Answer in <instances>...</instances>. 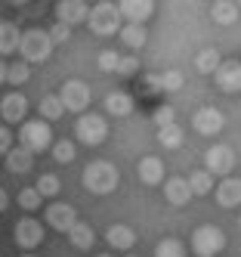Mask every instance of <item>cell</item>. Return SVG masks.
<instances>
[{"label": "cell", "mask_w": 241, "mask_h": 257, "mask_svg": "<svg viewBox=\"0 0 241 257\" xmlns=\"http://www.w3.org/2000/svg\"><path fill=\"white\" fill-rule=\"evenodd\" d=\"M136 93L139 96H155V93H161V84H158V75H142L139 81H136Z\"/></svg>", "instance_id": "34"}, {"label": "cell", "mask_w": 241, "mask_h": 257, "mask_svg": "<svg viewBox=\"0 0 241 257\" xmlns=\"http://www.w3.org/2000/svg\"><path fill=\"white\" fill-rule=\"evenodd\" d=\"M105 242L111 248H118V251H130L136 245V232H133V226H127V223H111L105 229Z\"/></svg>", "instance_id": "16"}, {"label": "cell", "mask_w": 241, "mask_h": 257, "mask_svg": "<svg viewBox=\"0 0 241 257\" xmlns=\"http://www.w3.org/2000/svg\"><path fill=\"white\" fill-rule=\"evenodd\" d=\"M25 112H28V99L19 93V90H13V93H7L4 99H0V115H4L7 124L25 121Z\"/></svg>", "instance_id": "15"}, {"label": "cell", "mask_w": 241, "mask_h": 257, "mask_svg": "<svg viewBox=\"0 0 241 257\" xmlns=\"http://www.w3.org/2000/svg\"><path fill=\"white\" fill-rule=\"evenodd\" d=\"M68 238H71V245H74V248L87 251V248H93V242H96V232H93V226H90V223L78 220V223L68 229Z\"/></svg>", "instance_id": "23"}, {"label": "cell", "mask_w": 241, "mask_h": 257, "mask_svg": "<svg viewBox=\"0 0 241 257\" xmlns=\"http://www.w3.org/2000/svg\"><path fill=\"white\" fill-rule=\"evenodd\" d=\"M164 198H167V205H189L192 201V192H189V183H185V177H170V180H164Z\"/></svg>", "instance_id": "18"}, {"label": "cell", "mask_w": 241, "mask_h": 257, "mask_svg": "<svg viewBox=\"0 0 241 257\" xmlns=\"http://www.w3.org/2000/svg\"><path fill=\"white\" fill-rule=\"evenodd\" d=\"M213 84L222 93H241V62L238 59H222L213 71Z\"/></svg>", "instance_id": "9"}, {"label": "cell", "mask_w": 241, "mask_h": 257, "mask_svg": "<svg viewBox=\"0 0 241 257\" xmlns=\"http://www.w3.org/2000/svg\"><path fill=\"white\" fill-rule=\"evenodd\" d=\"M232 168H235V152H232V146H226V143H216V146H210L207 152H204V171H207L210 177H229L232 174Z\"/></svg>", "instance_id": "7"}, {"label": "cell", "mask_w": 241, "mask_h": 257, "mask_svg": "<svg viewBox=\"0 0 241 257\" xmlns=\"http://www.w3.org/2000/svg\"><path fill=\"white\" fill-rule=\"evenodd\" d=\"M59 189H62V183H59V177H56V174H41V177H37V183H34V192L41 195V198H56V195H59Z\"/></svg>", "instance_id": "29"}, {"label": "cell", "mask_w": 241, "mask_h": 257, "mask_svg": "<svg viewBox=\"0 0 241 257\" xmlns=\"http://www.w3.org/2000/svg\"><path fill=\"white\" fill-rule=\"evenodd\" d=\"M136 174H139V180L145 183V186H158V183L164 180V164H161V158L148 155V158H142L136 164Z\"/></svg>", "instance_id": "19"}, {"label": "cell", "mask_w": 241, "mask_h": 257, "mask_svg": "<svg viewBox=\"0 0 241 257\" xmlns=\"http://www.w3.org/2000/svg\"><path fill=\"white\" fill-rule=\"evenodd\" d=\"M99 257H111V254H99Z\"/></svg>", "instance_id": "45"}, {"label": "cell", "mask_w": 241, "mask_h": 257, "mask_svg": "<svg viewBox=\"0 0 241 257\" xmlns=\"http://www.w3.org/2000/svg\"><path fill=\"white\" fill-rule=\"evenodd\" d=\"M19 146L22 149H28L31 155L34 152H44L53 146V131H50V124L47 121H25L22 124V131H19Z\"/></svg>", "instance_id": "4"}, {"label": "cell", "mask_w": 241, "mask_h": 257, "mask_svg": "<svg viewBox=\"0 0 241 257\" xmlns=\"http://www.w3.org/2000/svg\"><path fill=\"white\" fill-rule=\"evenodd\" d=\"M74 131H78V140L81 143H87V146H102L105 137H108V124L96 112H84L78 118V124H74Z\"/></svg>", "instance_id": "6"}, {"label": "cell", "mask_w": 241, "mask_h": 257, "mask_svg": "<svg viewBox=\"0 0 241 257\" xmlns=\"http://www.w3.org/2000/svg\"><path fill=\"white\" fill-rule=\"evenodd\" d=\"M219 62H222V56H219L216 47H204L195 56V68L201 71V75H213V71L219 68Z\"/></svg>", "instance_id": "24"}, {"label": "cell", "mask_w": 241, "mask_h": 257, "mask_svg": "<svg viewBox=\"0 0 241 257\" xmlns=\"http://www.w3.org/2000/svg\"><path fill=\"white\" fill-rule=\"evenodd\" d=\"M152 121H155L158 131H161V127H167V124H176V112H173V105H158V108H155V115H152Z\"/></svg>", "instance_id": "37"}, {"label": "cell", "mask_w": 241, "mask_h": 257, "mask_svg": "<svg viewBox=\"0 0 241 257\" xmlns=\"http://www.w3.org/2000/svg\"><path fill=\"white\" fill-rule=\"evenodd\" d=\"M216 205L219 208H235L241 205V180L238 177H226L216 183Z\"/></svg>", "instance_id": "17"}, {"label": "cell", "mask_w": 241, "mask_h": 257, "mask_svg": "<svg viewBox=\"0 0 241 257\" xmlns=\"http://www.w3.org/2000/svg\"><path fill=\"white\" fill-rule=\"evenodd\" d=\"M182 140H185V134H182L179 124H167V127H161V131H158V143L164 146V149H179Z\"/></svg>", "instance_id": "30"}, {"label": "cell", "mask_w": 241, "mask_h": 257, "mask_svg": "<svg viewBox=\"0 0 241 257\" xmlns=\"http://www.w3.org/2000/svg\"><path fill=\"white\" fill-rule=\"evenodd\" d=\"M56 96H59V102H62L65 112H81L84 115L87 105H90V87L84 81H65L62 90Z\"/></svg>", "instance_id": "8"}, {"label": "cell", "mask_w": 241, "mask_h": 257, "mask_svg": "<svg viewBox=\"0 0 241 257\" xmlns=\"http://www.w3.org/2000/svg\"><path fill=\"white\" fill-rule=\"evenodd\" d=\"M87 25H90V31H96L99 38H108V34H118L124 22H121V16H118V7L108 4V0H102V4L90 7Z\"/></svg>", "instance_id": "3"}, {"label": "cell", "mask_w": 241, "mask_h": 257, "mask_svg": "<svg viewBox=\"0 0 241 257\" xmlns=\"http://www.w3.org/2000/svg\"><path fill=\"white\" fill-rule=\"evenodd\" d=\"M19 53H22V62L34 65V62H47L53 56V41L44 28H28L19 38Z\"/></svg>", "instance_id": "2"}, {"label": "cell", "mask_w": 241, "mask_h": 257, "mask_svg": "<svg viewBox=\"0 0 241 257\" xmlns=\"http://www.w3.org/2000/svg\"><path fill=\"white\" fill-rule=\"evenodd\" d=\"M118 59L121 56H118L115 50H102L99 53V71H115L118 68Z\"/></svg>", "instance_id": "39"}, {"label": "cell", "mask_w": 241, "mask_h": 257, "mask_svg": "<svg viewBox=\"0 0 241 257\" xmlns=\"http://www.w3.org/2000/svg\"><path fill=\"white\" fill-rule=\"evenodd\" d=\"M47 223L53 229H59V232H68L74 223H78V211H74L68 201H56V205L47 208Z\"/></svg>", "instance_id": "13"}, {"label": "cell", "mask_w": 241, "mask_h": 257, "mask_svg": "<svg viewBox=\"0 0 241 257\" xmlns=\"http://www.w3.org/2000/svg\"><path fill=\"white\" fill-rule=\"evenodd\" d=\"M155 257H185V245L179 242L176 235H167V238H161V242H158Z\"/></svg>", "instance_id": "32"}, {"label": "cell", "mask_w": 241, "mask_h": 257, "mask_svg": "<svg viewBox=\"0 0 241 257\" xmlns=\"http://www.w3.org/2000/svg\"><path fill=\"white\" fill-rule=\"evenodd\" d=\"M115 71H118V75H136V71H139V59L136 56H121Z\"/></svg>", "instance_id": "40"}, {"label": "cell", "mask_w": 241, "mask_h": 257, "mask_svg": "<svg viewBox=\"0 0 241 257\" xmlns=\"http://www.w3.org/2000/svg\"><path fill=\"white\" fill-rule=\"evenodd\" d=\"M0 84H7V62L0 59Z\"/></svg>", "instance_id": "43"}, {"label": "cell", "mask_w": 241, "mask_h": 257, "mask_svg": "<svg viewBox=\"0 0 241 257\" xmlns=\"http://www.w3.org/2000/svg\"><path fill=\"white\" fill-rule=\"evenodd\" d=\"M19 205H22L25 211H37L44 205V198L34 192V186H28V189H19Z\"/></svg>", "instance_id": "36"}, {"label": "cell", "mask_w": 241, "mask_h": 257, "mask_svg": "<svg viewBox=\"0 0 241 257\" xmlns=\"http://www.w3.org/2000/svg\"><path fill=\"white\" fill-rule=\"evenodd\" d=\"M4 158H7V171L10 174H28L31 164H34V155L28 149H22V146H13Z\"/></svg>", "instance_id": "20"}, {"label": "cell", "mask_w": 241, "mask_h": 257, "mask_svg": "<svg viewBox=\"0 0 241 257\" xmlns=\"http://www.w3.org/2000/svg\"><path fill=\"white\" fill-rule=\"evenodd\" d=\"M222 124H226V118H222V112H219V108H213V105H204V108H198V112L192 115V127H195L201 137L219 134Z\"/></svg>", "instance_id": "11"}, {"label": "cell", "mask_w": 241, "mask_h": 257, "mask_svg": "<svg viewBox=\"0 0 241 257\" xmlns=\"http://www.w3.org/2000/svg\"><path fill=\"white\" fill-rule=\"evenodd\" d=\"M84 189L87 192H93V195H111L118 189V180H121V174H118V168L111 161H90L87 168H84Z\"/></svg>", "instance_id": "1"}, {"label": "cell", "mask_w": 241, "mask_h": 257, "mask_svg": "<svg viewBox=\"0 0 241 257\" xmlns=\"http://www.w3.org/2000/svg\"><path fill=\"white\" fill-rule=\"evenodd\" d=\"M13 149V131H7L4 124H0V155H7Z\"/></svg>", "instance_id": "41"}, {"label": "cell", "mask_w": 241, "mask_h": 257, "mask_svg": "<svg viewBox=\"0 0 241 257\" xmlns=\"http://www.w3.org/2000/svg\"><path fill=\"white\" fill-rule=\"evenodd\" d=\"M87 13H90V4H84V0H62V4H56V22L74 28L78 22L87 19Z\"/></svg>", "instance_id": "14"}, {"label": "cell", "mask_w": 241, "mask_h": 257, "mask_svg": "<svg viewBox=\"0 0 241 257\" xmlns=\"http://www.w3.org/2000/svg\"><path fill=\"white\" fill-rule=\"evenodd\" d=\"M53 158L59 161V164H71L74 161V143H68V140L53 143Z\"/></svg>", "instance_id": "35"}, {"label": "cell", "mask_w": 241, "mask_h": 257, "mask_svg": "<svg viewBox=\"0 0 241 257\" xmlns=\"http://www.w3.org/2000/svg\"><path fill=\"white\" fill-rule=\"evenodd\" d=\"M115 7H118L121 22H127V25H142L148 16L155 13L152 0H121V4H115Z\"/></svg>", "instance_id": "12"}, {"label": "cell", "mask_w": 241, "mask_h": 257, "mask_svg": "<svg viewBox=\"0 0 241 257\" xmlns=\"http://www.w3.org/2000/svg\"><path fill=\"white\" fill-rule=\"evenodd\" d=\"M222 248H226V232H222L219 226H210L204 223L192 232V251L198 257H216Z\"/></svg>", "instance_id": "5"}, {"label": "cell", "mask_w": 241, "mask_h": 257, "mask_svg": "<svg viewBox=\"0 0 241 257\" xmlns=\"http://www.w3.org/2000/svg\"><path fill=\"white\" fill-rule=\"evenodd\" d=\"M19 257H34V254H19Z\"/></svg>", "instance_id": "44"}, {"label": "cell", "mask_w": 241, "mask_h": 257, "mask_svg": "<svg viewBox=\"0 0 241 257\" xmlns=\"http://www.w3.org/2000/svg\"><path fill=\"white\" fill-rule=\"evenodd\" d=\"M238 13H241V4H232V0H219V4L210 7V19L216 25H232L238 19Z\"/></svg>", "instance_id": "22"}, {"label": "cell", "mask_w": 241, "mask_h": 257, "mask_svg": "<svg viewBox=\"0 0 241 257\" xmlns=\"http://www.w3.org/2000/svg\"><path fill=\"white\" fill-rule=\"evenodd\" d=\"M47 34H50L53 47H56V44H65V41L71 38V28H68V25H62V22H53V28H50Z\"/></svg>", "instance_id": "38"}, {"label": "cell", "mask_w": 241, "mask_h": 257, "mask_svg": "<svg viewBox=\"0 0 241 257\" xmlns=\"http://www.w3.org/2000/svg\"><path fill=\"white\" fill-rule=\"evenodd\" d=\"M28 78H31V65H28V62L16 59V62H10V65H7V84L19 87V84H25Z\"/></svg>", "instance_id": "33"}, {"label": "cell", "mask_w": 241, "mask_h": 257, "mask_svg": "<svg viewBox=\"0 0 241 257\" xmlns=\"http://www.w3.org/2000/svg\"><path fill=\"white\" fill-rule=\"evenodd\" d=\"M10 208V195H7V189L0 186V211H7Z\"/></svg>", "instance_id": "42"}, {"label": "cell", "mask_w": 241, "mask_h": 257, "mask_svg": "<svg viewBox=\"0 0 241 257\" xmlns=\"http://www.w3.org/2000/svg\"><path fill=\"white\" fill-rule=\"evenodd\" d=\"M185 183H189V192H192V195H210L213 186H216L213 177H210L207 171H192V177L185 180Z\"/></svg>", "instance_id": "27"}, {"label": "cell", "mask_w": 241, "mask_h": 257, "mask_svg": "<svg viewBox=\"0 0 241 257\" xmlns=\"http://www.w3.org/2000/svg\"><path fill=\"white\" fill-rule=\"evenodd\" d=\"M127 257H136V254H127Z\"/></svg>", "instance_id": "46"}, {"label": "cell", "mask_w": 241, "mask_h": 257, "mask_svg": "<svg viewBox=\"0 0 241 257\" xmlns=\"http://www.w3.org/2000/svg\"><path fill=\"white\" fill-rule=\"evenodd\" d=\"M19 28L13 22H0V56H10V53L19 50Z\"/></svg>", "instance_id": "25"}, {"label": "cell", "mask_w": 241, "mask_h": 257, "mask_svg": "<svg viewBox=\"0 0 241 257\" xmlns=\"http://www.w3.org/2000/svg\"><path fill=\"white\" fill-rule=\"evenodd\" d=\"M44 242V223L34 217H22L16 223V245L25 248V251H34L37 245Z\"/></svg>", "instance_id": "10"}, {"label": "cell", "mask_w": 241, "mask_h": 257, "mask_svg": "<svg viewBox=\"0 0 241 257\" xmlns=\"http://www.w3.org/2000/svg\"><path fill=\"white\" fill-rule=\"evenodd\" d=\"M158 84H161V93H176V90H182V71L179 68H167L158 75Z\"/></svg>", "instance_id": "31"}, {"label": "cell", "mask_w": 241, "mask_h": 257, "mask_svg": "<svg viewBox=\"0 0 241 257\" xmlns=\"http://www.w3.org/2000/svg\"><path fill=\"white\" fill-rule=\"evenodd\" d=\"M37 108H41V121H47V124L50 121H59L65 115V108H62V102H59V96H56V93H47Z\"/></svg>", "instance_id": "28"}, {"label": "cell", "mask_w": 241, "mask_h": 257, "mask_svg": "<svg viewBox=\"0 0 241 257\" xmlns=\"http://www.w3.org/2000/svg\"><path fill=\"white\" fill-rule=\"evenodd\" d=\"M105 112L115 115V118H127L130 112H133V96L124 93V90H115V93L105 96Z\"/></svg>", "instance_id": "21"}, {"label": "cell", "mask_w": 241, "mask_h": 257, "mask_svg": "<svg viewBox=\"0 0 241 257\" xmlns=\"http://www.w3.org/2000/svg\"><path fill=\"white\" fill-rule=\"evenodd\" d=\"M121 41L130 47V50H139V47H145V41H148V31H145V25H121Z\"/></svg>", "instance_id": "26"}]
</instances>
